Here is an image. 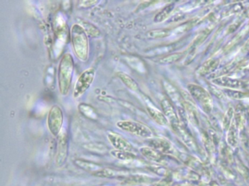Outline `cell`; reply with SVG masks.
I'll return each mask as SVG.
<instances>
[{
	"label": "cell",
	"instance_id": "obj_20",
	"mask_svg": "<svg viewBox=\"0 0 249 186\" xmlns=\"http://www.w3.org/2000/svg\"><path fill=\"white\" fill-rule=\"evenodd\" d=\"M140 151H141L142 155H144L148 159L151 160V161H158L160 159V156L158 153L152 148H149V147H142V148H140Z\"/></svg>",
	"mask_w": 249,
	"mask_h": 186
},
{
	"label": "cell",
	"instance_id": "obj_14",
	"mask_svg": "<svg viewBox=\"0 0 249 186\" xmlns=\"http://www.w3.org/2000/svg\"><path fill=\"white\" fill-rule=\"evenodd\" d=\"M163 84H164V89H165L166 92H167V94H168L170 99H172L173 103L177 105L178 106L179 105H181V97H180V94H179L178 90H176V87L172 85L168 81H164Z\"/></svg>",
	"mask_w": 249,
	"mask_h": 186
},
{
	"label": "cell",
	"instance_id": "obj_12",
	"mask_svg": "<svg viewBox=\"0 0 249 186\" xmlns=\"http://www.w3.org/2000/svg\"><path fill=\"white\" fill-rule=\"evenodd\" d=\"M75 164L80 168L88 172L91 173L94 175L96 173L103 168L100 164L97 163L91 162V161H86L83 159H76L75 161Z\"/></svg>",
	"mask_w": 249,
	"mask_h": 186
},
{
	"label": "cell",
	"instance_id": "obj_27",
	"mask_svg": "<svg viewBox=\"0 0 249 186\" xmlns=\"http://www.w3.org/2000/svg\"><path fill=\"white\" fill-rule=\"evenodd\" d=\"M210 89H211V91L218 98L222 99L224 97V93L221 91L219 89L216 88V87H213V86H210Z\"/></svg>",
	"mask_w": 249,
	"mask_h": 186
},
{
	"label": "cell",
	"instance_id": "obj_23",
	"mask_svg": "<svg viewBox=\"0 0 249 186\" xmlns=\"http://www.w3.org/2000/svg\"><path fill=\"white\" fill-rule=\"evenodd\" d=\"M83 25H84V26H82L84 27V29H85L86 32L88 33L89 34L91 35V36L98 37V36H100V31H99L97 28H96L94 25L88 23V22H85V23H83Z\"/></svg>",
	"mask_w": 249,
	"mask_h": 186
},
{
	"label": "cell",
	"instance_id": "obj_10",
	"mask_svg": "<svg viewBox=\"0 0 249 186\" xmlns=\"http://www.w3.org/2000/svg\"><path fill=\"white\" fill-rule=\"evenodd\" d=\"M161 106L163 111H164V114L165 115L167 120L171 123L172 125L179 122L176 110H175L173 106H172L171 103L167 99H163L161 100Z\"/></svg>",
	"mask_w": 249,
	"mask_h": 186
},
{
	"label": "cell",
	"instance_id": "obj_25",
	"mask_svg": "<svg viewBox=\"0 0 249 186\" xmlns=\"http://www.w3.org/2000/svg\"><path fill=\"white\" fill-rule=\"evenodd\" d=\"M233 114H234V110H233L232 108H230L228 109V110H227V113H226L225 117H224V127L227 128L230 126V122H231Z\"/></svg>",
	"mask_w": 249,
	"mask_h": 186
},
{
	"label": "cell",
	"instance_id": "obj_2",
	"mask_svg": "<svg viewBox=\"0 0 249 186\" xmlns=\"http://www.w3.org/2000/svg\"><path fill=\"white\" fill-rule=\"evenodd\" d=\"M71 41L72 47L78 59L86 61L89 56V39L85 29L78 23L71 28Z\"/></svg>",
	"mask_w": 249,
	"mask_h": 186
},
{
	"label": "cell",
	"instance_id": "obj_3",
	"mask_svg": "<svg viewBox=\"0 0 249 186\" xmlns=\"http://www.w3.org/2000/svg\"><path fill=\"white\" fill-rule=\"evenodd\" d=\"M116 126L122 130L141 138H151L153 136L152 131L150 128L140 122L130 120L119 121Z\"/></svg>",
	"mask_w": 249,
	"mask_h": 186
},
{
	"label": "cell",
	"instance_id": "obj_16",
	"mask_svg": "<svg viewBox=\"0 0 249 186\" xmlns=\"http://www.w3.org/2000/svg\"><path fill=\"white\" fill-rule=\"evenodd\" d=\"M110 154L114 158L122 161H132L136 158V155L134 153L129 151H119V150H113L110 152Z\"/></svg>",
	"mask_w": 249,
	"mask_h": 186
},
{
	"label": "cell",
	"instance_id": "obj_17",
	"mask_svg": "<svg viewBox=\"0 0 249 186\" xmlns=\"http://www.w3.org/2000/svg\"><path fill=\"white\" fill-rule=\"evenodd\" d=\"M120 79L123 81L124 84L132 91H137L138 89V85L135 79L132 78L130 76L125 73L120 72L118 74Z\"/></svg>",
	"mask_w": 249,
	"mask_h": 186
},
{
	"label": "cell",
	"instance_id": "obj_11",
	"mask_svg": "<svg viewBox=\"0 0 249 186\" xmlns=\"http://www.w3.org/2000/svg\"><path fill=\"white\" fill-rule=\"evenodd\" d=\"M129 171L126 170H117L113 169L104 168L94 174L97 177H104V178H115V177H126L129 176Z\"/></svg>",
	"mask_w": 249,
	"mask_h": 186
},
{
	"label": "cell",
	"instance_id": "obj_19",
	"mask_svg": "<svg viewBox=\"0 0 249 186\" xmlns=\"http://www.w3.org/2000/svg\"><path fill=\"white\" fill-rule=\"evenodd\" d=\"M79 110L82 114H84L86 117L89 118V119H95L96 118H97V114L95 110L90 105L83 103V104L80 105Z\"/></svg>",
	"mask_w": 249,
	"mask_h": 186
},
{
	"label": "cell",
	"instance_id": "obj_5",
	"mask_svg": "<svg viewBox=\"0 0 249 186\" xmlns=\"http://www.w3.org/2000/svg\"><path fill=\"white\" fill-rule=\"evenodd\" d=\"M63 122V111L59 106L55 105L49 110L47 118L48 128L53 136L60 135Z\"/></svg>",
	"mask_w": 249,
	"mask_h": 186
},
{
	"label": "cell",
	"instance_id": "obj_4",
	"mask_svg": "<svg viewBox=\"0 0 249 186\" xmlns=\"http://www.w3.org/2000/svg\"><path fill=\"white\" fill-rule=\"evenodd\" d=\"M95 70L90 68L85 70L78 77L73 90V97L79 98L91 87L95 78Z\"/></svg>",
	"mask_w": 249,
	"mask_h": 186
},
{
	"label": "cell",
	"instance_id": "obj_13",
	"mask_svg": "<svg viewBox=\"0 0 249 186\" xmlns=\"http://www.w3.org/2000/svg\"><path fill=\"white\" fill-rule=\"evenodd\" d=\"M147 110L148 113H149L151 117L157 122V124L160 125H166L168 122L167 117L165 115L160 111V110L157 108L154 107L152 106H147Z\"/></svg>",
	"mask_w": 249,
	"mask_h": 186
},
{
	"label": "cell",
	"instance_id": "obj_9",
	"mask_svg": "<svg viewBox=\"0 0 249 186\" xmlns=\"http://www.w3.org/2000/svg\"><path fill=\"white\" fill-rule=\"evenodd\" d=\"M213 82L217 85L230 87V88L239 89L243 88L245 87V84L243 81L227 77H218L215 78Z\"/></svg>",
	"mask_w": 249,
	"mask_h": 186
},
{
	"label": "cell",
	"instance_id": "obj_8",
	"mask_svg": "<svg viewBox=\"0 0 249 186\" xmlns=\"http://www.w3.org/2000/svg\"><path fill=\"white\" fill-rule=\"evenodd\" d=\"M107 138H108L109 141H110L112 145L114 147L115 149L119 150V151L132 152V151L133 148H132V144L119 134L112 132H108Z\"/></svg>",
	"mask_w": 249,
	"mask_h": 186
},
{
	"label": "cell",
	"instance_id": "obj_21",
	"mask_svg": "<svg viewBox=\"0 0 249 186\" xmlns=\"http://www.w3.org/2000/svg\"><path fill=\"white\" fill-rule=\"evenodd\" d=\"M170 34V30L169 29H155L150 31L147 33V36L151 39H160L168 36Z\"/></svg>",
	"mask_w": 249,
	"mask_h": 186
},
{
	"label": "cell",
	"instance_id": "obj_24",
	"mask_svg": "<svg viewBox=\"0 0 249 186\" xmlns=\"http://www.w3.org/2000/svg\"><path fill=\"white\" fill-rule=\"evenodd\" d=\"M224 93L231 98L240 99L246 97V94L244 93H241V92L237 91V90H225Z\"/></svg>",
	"mask_w": 249,
	"mask_h": 186
},
{
	"label": "cell",
	"instance_id": "obj_15",
	"mask_svg": "<svg viewBox=\"0 0 249 186\" xmlns=\"http://www.w3.org/2000/svg\"><path fill=\"white\" fill-rule=\"evenodd\" d=\"M218 63H219V61L218 59L208 60L198 69V74L201 76L206 75L213 71L218 67Z\"/></svg>",
	"mask_w": 249,
	"mask_h": 186
},
{
	"label": "cell",
	"instance_id": "obj_22",
	"mask_svg": "<svg viewBox=\"0 0 249 186\" xmlns=\"http://www.w3.org/2000/svg\"><path fill=\"white\" fill-rule=\"evenodd\" d=\"M183 56V53H182V52L171 54V55H167V56L161 58V59L159 61V62H160V64H163V65L173 63V62H176V61L180 60Z\"/></svg>",
	"mask_w": 249,
	"mask_h": 186
},
{
	"label": "cell",
	"instance_id": "obj_6",
	"mask_svg": "<svg viewBox=\"0 0 249 186\" xmlns=\"http://www.w3.org/2000/svg\"><path fill=\"white\" fill-rule=\"evenodd\" d=\"M188 88L191 95L199 103L202 109L207 113L211 112L213 108V101L208 92L196 84H189Z\"/></svg>",
	"mask_w": 249,
	"mask_h": 186
},
{
	"label": "cell",
	"instance_id": "obj_18",
	"mask_svg": "<svg viewBox=\"0 0 249 186\" xmlns=\"http://www.w3.org/2000/svg\"><path fill=\"white\" fill-rule=\"evenodd\" d=\"M173 9H174V4H173V3L166 6L158 14H157V16L154 17V21H155L156 23H160V22L164 21V20H166V19L169 17V16L171 14Z\"/></svg>",
	"mask_w": 249,
	"mask_h": 186
},
{
	"label": "cell",
	"instance_id": "obj_1",
	"mask_svg": "<svg viewBox=\"0 0 249 186\" xmlns=\"http://www.w3.org/2000/svg\"><path fill=\"white\" fill-rule=\"evenodd\" d=\"M74 71L73 57L71 54L63 55L58 69V83L59 92L62 95H67L71 89Z\"/></svg>",
	"mask_w": 249,
	"mask_h": 186
},
{
	"label": "cell",
	"instance_id": "obj_7",
	"mask_svg": "<svg viewBox=\"0 0 249 186\" xmlns=\"http://www.w3.org/2000/svg\"><path fill=\"white\" fill-rule=\"evenodd\" d=\"M69 154V139L66 132H61L58 140L57 151H56V164L61 167L65 164Z\"/></svg>",
	"mask_w": 249,
	"mask_h": 186
},
{
	"label": "cell",
	"instance_id": "obj_26",
	"mask_svg": "<svg viewBox=\"0 0 249 186\" xmlns=\"http://www.w3.org/2000/svg\"><path fill=\"white\" fill-rule=\"evenodd\" d=\"M98 3L99 1H78V6L82 8H89Z\"/></svg>",
	"mask_w": 249,
	"mask_h": 186
}]
</instances>
